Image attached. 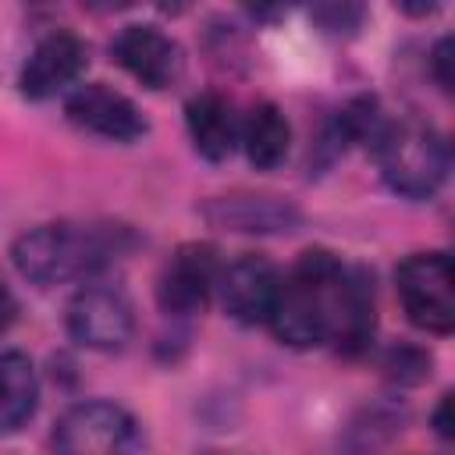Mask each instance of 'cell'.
<instances>
[{"mask_svg":"<svg viewBox=\"0 0 455 455\" xmlns=\"http://www.w3.org/2000/svg\"><path fill=\"white\" fill-rule=\"evenodd\" d=\"M267 327L288 348L331 345L341 355H363L377 331L370 270L331 249H306L281 277Z\"/></svg>","mask_w":455,"mask_h":455,"instance_id":"cell-1","label":"cell"},{"mask_svg":"<svg viewBox=\"0 0 455 455\" xmlns=\"http://www.w3.org/2000/svg\"><path fill=\"white\" fill-rule=\"evenodd\" d=\"M135 245V235L124 224H82V220H50L21 231L11 245L14 270L39 284H68V281H96L107 267H114L128 249Z\"/></svg>","mask_w":455,"mask_h":455,"instance_id":"cell-2","label":"cell"},{"mask_svg":"<svg viewBox=\"0 0 455 455\" xmlns=\"http://www.w3.org/2000/svg\"><path fill=\"white\" fill-rule=\"evenodd\" d=\"M370 153H373L380 181L409 203L437 196L451 171L448 139L419 117H398V121L387 117Z\"/></svg>","mask_w":455,"mask_h":455,"instance_id":"cell-3","label":"cell"},{"mask_svg":"<svg viewBox=\"0 0 455 455\" xmlns=\"http://www.w3.org/2000/svg\"><path fill=\"white\" fill-rule=\"evenodd\" d=\"M139 419L107 398H85L53 423V455H139Z\"/></svg>","mask_w":455,"mask_h":455,"instance_id":"cell-4","label":"cell"},{"mask_svg":"<svg viewBox=\"0 0 455 455\" xmlns=\"http://www.w3.org/2000/svg\"><path fill=\"white\" fill-rule=\"evenodd\" d=\"M395 291L412 327L437 334V338L451 334L455 295H451V256L444 249L409 252L395 267Z\"/></svg>","mask_w":455,"mask_h":455,"instance_id":"cell-5","label":"cell"},{"mask_svg":"<svg viewBox=\"0 0 455 455\" xmlns=\"http://www.w3.org/2000/svg\"><path fill=\"white\" fill-rule=\"evenodd\" d=\"M64 327L82 348L121 352L135 334V306L117 284L85 281L68 302Z\"/></svg>","mask_w":455,"mask_h":455,"instance_id":"cell-6","label":"cell"},{"mask_svg":"<svg viewBox=\"0 0 455 455\" xmlns=\"http://www.w3.org/2000/svg\"><path fill=\"white\" fill-rule=\"evenodd\" d=\"M220 274V256L210 242H181L156 274V306L174 320H188L206 309Z\"/></svg>","mask_w":455,"mask_h":455,"instance_id":"cell-7","label":"cell"},{"mask_svg":"<svg viewBox=\"0 0 455 455\" xmlns=\"http://www.w3.org/2000/svg\"><path fill=\"white\" fill-rule=\"evenodd\" d=\"M64 117L75 128H82L96 139H107V142H121V146L139 142L149 132V121L139 110V103L107 82L75 85L64 100Z\"/></svg>","mask_w":455,"mask_h":455,"instance_id":"cell-8","label":"cell"},{"mask_svg":"<svg viewBox=\"0 0 455 455\" xmlns=\"http://www.w3.org/2000/svg\"><path fill=\"white\" fill-rule=\"evenodd\" d=\"M89 64V46L71 28H53L28 50L21 71H18V92L25 100H53L82 78Z\"/></svg>","mask_w":455,"mask_h":455,"instance_id":"cell-9","label":"cell"},{"mask_svg":"<svg viewBox=\"0 0 455 455\" xmlns=\"http://www.w3.org/2000/svg\"><path fill=\"white\" fill-rule=\"evenodd\" d=\"M277 288H281V270L267 256L238 252L235 259L220 263L213 295L235 323L252 327V323H267L277 302Z\"/></svg>","mask_w":455,"mask_h":455,"instance_id":"cell-10","label":"cell"},{"mask_svg":"<svg viewBox=\"0 0 455 455\" xmlns=\"http://www.w3.org/2000/svg\"><path fill=\"white\" fill-rule=\"evenodd\" d=\"M110 57L146 89H171L185 71V53L160 25L132 21L110 39Z\"/></svg>","mask_w":455,"mask_h":455,"instance_id":"cell-11","label":"cell"},{"mask_svg":"<svg viewBox=\"0 0 455 455\" xmlns=\"http://www.w3.org/2000/svg\"><path fill=\"white\" fill-rule=\"evenodd\" d=\"M203 220L235 235H288L302 224V210L274 192H228L199 206Z\"/></svg>","mask_w":455,"mask_h":455,"instance_id":"cell-12","label":"cell"},{"mask_svg":"<svg viewBox=\"0 0 455 455\" xmlns=\"http://www.w3.org/2000/svg\"><path fill=\"white\" fill-rule=\"evenodd\" d=\"M185 128L192 139V149L210 160L220 164L238 149V132H242V117L235 114V103L224 92H196L185 103Z\"/></svg>","mask_w":455,"mask_h":455,"instance_id":"cell-13","label":"cell"},{"mask_svg":"<svg viewBox=\"0 0 455 455\" xmlns=\"http://www.w3.org/2000/svg\"><path fill=\"white\" fill-rule=\"evenodd\" d=\"M238 146L256 171H277L291 149V124H288L284 110L270 100L252 103L249 114L242 117Z\"/></svg>","mask_w":455,"mask_h":455,"instance_id":"cell-14","label":"cell"},{"mask_svg":"<svg viewBox=\"0 0 455 455\" xmlns=\"http://www.w3.org/2000/svg\"><path fill=\"white\" fill-rule=\"evenodd\" d=\"M39 405V373L18 348H0V437L32 419Z\"/></svg>","mask_w":455,"mask_h":455,"instance_id":"cell-15","label":"cell"},{"mask_svg":"<svg viewBox=\"0 0 455 455\" xmlns=\"http://www.w3.org/2000/svg\"><path fill=\"white\" fill-rule=\"evenodd\" d=\"M384 373L395 380V384H423L430 377V366H434V355L419 345H391L384 352Z\"/></svg>","mask_w":455,"mask_h":455,"instance_id":"cell-16","label":"cell"},{"mask_svg":"<svg viewBox=\"0 0 455 455\" xmlns=\"http://www.w3.org/2000/svg\"><path fill=\"white\" fill-rule=\"evenodd\" d=\"M313 14V21H320L327 32H352V28H359V21H363V7H348V4H327V7H313L309 11Z\"/></svg>","mask_w":455,"mask_h":455,"instance_id":"cell-17","label":"cell"},{"mask_svg":"<svg viewBox=\"0 0 455 455\" xmlns=\"http://www.w3.org/2000/svg\"><path fill=\"white\" fill-rule=\"evenodd\" d=\"M427 64H430V78H434L444 92H451V36H441V39L430 46Z\"/></svg>","mask_w":455,"mask_h":455,"instance_id":"cell-18","label":"cell"},{"mask_svg":"<svg viewBox=\"0 0 455 455\" xmlns=\"http://www.w3.org/2000/svg\"><path fill=\"white\" fill-rule=\"evenodd\" d=\"M430 427H434V434H437L441 441H451V395H448V391L437 398V405H434V412H430Z\"/></svg>","mask_w":455,"mask_h":455,"instance_id":"cell-19","label":"cell"},{"mask_svg":"<svg viewBox=\"0 0 455 455\" xmlns=\"http://www.w3.org/2000/svg\"><path fill=\"white\" fill-rule=\"evenodd\" d=\"M14 320H18V299H14L11 284L0 277V334H7Z\"/></svg>","mask_w":455,"mask_h":455,"instance_id":"cell-20","label":"cell"},{"mask_svg":"<svg viewBox=\"0 0 455 455\" xmlns=\"http://www.w3.org/2000/svg\"><path fill=\"white\" fill-rule=\"evenodd\" d=\"M210 455H220V451H210Z\"/></svg>","mask_w":455,"mask_h":455,"instance_id":"cell-21","label":"cell"}]
</instances>
